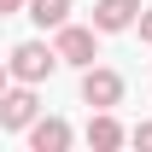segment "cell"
Wrapping results in <instances>:
<instances>
[{
	"label": "cell",
	"mask_w": 152,
	"mask_h": 152,
	"mask_svg": "<svg viewBox=\"0 0 152 152\" xmlns=\"http://www.w3.org/2000/svg\"><path fill=\"white\" fill-rule=\"evenodd\" d=\"M6 70H12V82H29V88H41V82L58 70V53L47 47V41H18V47L6 53Z\"/></svg>",
	"instance_id": "obj_1"
},
{
	"label": "cell",
	"mask_w": 152,
	"mask_h": 152,
	"mask_svg": "<svg viewBox=\"0 0 152 152\" xmlns=\"http://www.w3.org/2000/svg\"><path fill=\"white\" fill-rule=\"evenodd\" d=\"M53 53H58V64H76V70H88L99 58V41H94V29H82V23H58L53 29Z\"/></svg>",
	"instance_id": "obj_2"
},
{
	"label": "cell",
	"mask_w": 152,
	"mask_h": 152,
	"mask_svg": "<svg viewBox=\"0 0 152 152\" xmlns=\"http://www.w3.org/2000/svg\"><path fill=\"white\" fill-rule=\"evenodd\" d=\"M82 105H94V111L123 105V76H117L111 64H88V70H82Z\"/></svg>",
	"instance_id": "obj_3"
},
{
	"label": "cell",
	"mask_w": 152,
	"mask_h": 152,
	"mask_svg": "<svg viewBox=\"0 0 152 152\" xmlns=\"http://www.w3.org/2000/svg\"><path fill=\"white\" fill-rule=\"evenodd\" d=\"M35 117H41V99H35V88H29V82H12V88L0 94V129L23 134Z\"/></svg>",
	"instance_id": "obj_4"
},
{
	"label": "cell",
	"mask_w": 152,
	"mask_h": 152,
	"mask_svg": "<svg viewBox=\"0 0 152 152\" xmlns=\"http://www.w3.org/2000/svg\"><path fill=\"white\" fill-rule=\"evenodd\" d=\"M134 18H140V0H94V29L99 35L134 29Z\"/></svg>",
	"instance_id": "obj_5"
},
{
	"label": "cell",
	"mask_w": 152,
	"mask_h": 152,
	"mask_svg": "<svg viewBox=\"0 0 152 152\" xmlns=\"http://www.w3.org/2000/svg\"><path fill=\"white\" fill-rule=\"evenodd\" d=\"M23 134H29V146H35V152H64V146L76 140V129L64 123V117H35Z\"/></svg>",
	"instance_id": "obj_6"
},
{
	"label": "cell",
	"mask_w": 152,
	"mask_h": 152,
	"mask_svg": "<svg viewBox=\"0 0 152 152\" xmlns=\"http://www.w3.org/2000/svg\"><path fill=\"white\" fill-rule=\"evenodd\" d=\"M123 140H129V129H123L111 111H94V117H88V146H94V152H117Z\"/></svg>",
	"instance_id": "obj_7"
},
{
	"label": "cell",
	"mask_w": 152,
	"mask_h": 152,
	"mask_svg": "<svg viewBox=\"0 0 152 152\" xmlns=\"http://www.w3.org/2000/svg\"><path fill=\"white\" fill-rule=\"evenodd\" d=\"M23 12H29V18H35L41 29H58V23L70 18V0H29Z\"/></svg>",
	"instance_id": "obj_8"
},
{
	"label": "cell",
	"mask_w": 152,
	"mask_h": 152,
	"mask_svg": "<svg viewBox=\"0 0 152 152\" xmlns=\"http://www.w3.org/2000/svg\"><path fill=\"white\" fill-rule=\"evenodd\" d=\"M129 140H134V146H146V152H152V123H134V129H129Z\"/></svg>",
	"instance_id": "obj_9"
},
{
	"label": "cell",
	"mask_w": 152,
	"mask_h": 152,
	"mask_svg": "<svg viewBox=\"0 0 152 152\" xmlns=\"http://www.w3.org/2000/svg\"><path fill=\"white\" fill-rule=\"evenodd\" d=\"M134 29H140V41L152 47V6H140V18H134Z\"/></svg>",
	"instance_id": "obj_10"
},
{
	"label": "cell",
	"mask_w": 152,
	"mask_h": 152,
	"mask_svg": "<svg viewBox=\"0 0 152 152\" xmlns=\"http://www.w3.org/2000/svg\"><path fill=\"white\" fill-rule=\"evenodd\" d=\"M29 0H0V18H12V12H23Z\"/></svg>",
	"instance_id": "obj_11"
},
{
	"label": "cell",
	"mask_w": 152,
	"mask_h": 152,
	"mask_svg": "<svg viewBox=\"0 0 152 152\" xmlns=\"http://www.w3.org/2000/svg\"><path fill=\"white\" fill-rule=\"evenodd\" d=\"M6 88H12V70H6V58H0V94H6Z\"/></svg>",
	"instance_id": "obj_12"
}]
</instances>
